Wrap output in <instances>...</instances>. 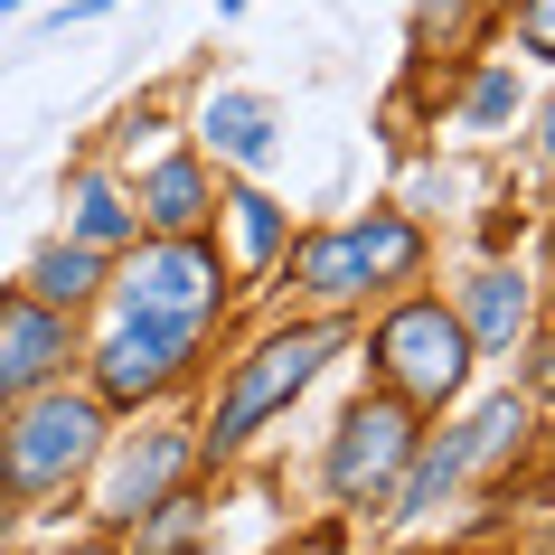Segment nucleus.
Returning <instances> with one entry per match:
<instances>
[{"mask_svg": "<svg viewBox=\"0 0 555 555\" xmlns=\"http://www.w3.org/2000/svg\"><path fill=\"white\" fill-rule=\"evenodd\" d=\"M114 442V414H104V396L94 386H38V396H20L10 405V424H0V499H66L76 480L94 470V452Z\"/></svg>", "mask_w": 555, "mask_h": 555, "instance_id": "f257e3e1", "label": "nucleus"}, {"mask_svg": "<svg viewBox=\"0 0 555 555\" xmlns=\"http://www.w3.org/2000/svg\"><path fill=\"white\" fill-rule=\"evenodd\" d=\"M330 349H339V330H330V321H301V330L255 339V349L227 367V386H217V414L198 424V462H227V452H245L273 414H293V396L321 377Z\"/></svg>", "mask_w": 555, "mask_h": 555, "instance_id": "f03ea898", "label": "nucleus"}, {"mask_svg": "<svg viewBox=\"0 0 555 555\" xmlns=\"http://www.w3.org/2000/svg\"><path fill=\"white\" fill-rule=\"evenodd\" d=\"M104 293L132 321H170V330H198L207 339V321L227 311V255L207 235H132Z\"/></svg>", "mask_w": 555, "mask_h": 555, "instance_id": "7ed1b4c3", "label": "nucleus"}, {"mask_svg": "<svg viewBox=\"0 0 555 555\" xmlns=\"http://www.w3.org/2000/svg\"><path fill=\"white\" fill-rule=\"evenodd\" d=\"M367 367H377V386H386V396H405L414 414L452 405V396L470 386V330H462V311H442L434 293H405L377 321V339H367Z\"/></svg>", "mask_w": 555, "mask_h": 555, "instance_id": "20e7f679", "label": "nucleus"}, {"mask_svg": "<svg viewBox=\"0 0 555 555\" xmlns=\"http://www.w3.org/2000/svg\"><path fill=\"white\" fill-rule=\"evenodd\" d=\"M198 367V330H170V321H132L122 311L104 339L86 349V377L104 396V414H142V405H170Z\"/></svg>", "mask_w": 555, "mask_h": 555, "instance_id": "39448f33", "label": "nucleus"}, {"mask_svg": "<svg viewBox=\"0 0 555 555\" xmlns=\"http://www.w3.org/2000/svg\"><path fill=\"white\" fill-rule=\"evenodd\" d=\"M414 405L405 396H358L349 414H339V434H330V452H321V490L339 499V508H367V499H386L396 490V470H405V452H414Z\"/></svg>", "mask_w": 555, "mask_h": 555, "instance_id": "423d86ee", "label": "nucleus"}, {"mask_svg": "<svg viewBox=\"0 0 555 555\" xmlns=\"http://www.w3.org/2000/svg\"><path fill=\"white\" fill-rule=\"evenodd\" d=\"M94 470H104L94 518H104V527H132L160 490H179V480L198 470V434H189V424H151V434H132L122 452L104 442V452H94Z\"/></svg>", "mask_w": 555, "mask_h": 555, "instance_id": "0eeeda50", "label": "nucleus"}, {"mask_svg": "<svg viewBox=\"0 0 555 555\" xmlns=\"http://www.w3.org/2000/svg\"><path fill=\"white\" fill-rule=\"evenodd\" d=\"M76 311H48L38 293H0V405H20V396H38V386H57L66 367H76Z\"/></svg>", "mask_w": 555, "mask_h": 555, "instance_id": "6e6552de", "label": "nucleus"}, {"mask_svg": "<svg viewBox=\"0 0 555 555\" xmlns=\"http://www.w3.org/2000/svg\"><path fill=\"white\" fill-rule=\"evenodd\" d=\"M142 207V235H207L217 227V179H207V151H160L132 189Z\"/></svg>", "mask_w": 555, "mask_h": 555, "instance_id": "1a4fd4ad", "label": "nucleus"}, {"mask_svg": "<svg viewBox=\"0 0 555 555\" xmlns=\"http://www.w3.org/2000/svg\"><path fill=\"white\" fill-rule=\"evenodd\" d=\"M66 235L76 245H94V255H122L132 235H142V207H132V189H122L114 170H66Z\"/></svg>", "mask_w": 555, "mask_h": 555, "instance_id": "9d476101", "label": "nucleus"}, {"mask_svg": "<svg viewBox=\"0 0 555 555\" xmlns=\"http://www.w3.org/2000/svg\"><path fill=\"white\" fill-rule=\"evenodd\" d=\"M198 151H207V160H227V170H263V160H273V104L245 94V86L207 94V104H198Z\"/></svg>", "mask_w": 555, "mask_h": 555, "instance_id": "9b49d317", "label": "nucleus"}, {"mask_svg": "<svg viewBox=\"0 0 555 555\" xmlns=\"http://www.w3.org/2000/svg\"><path fill=\"white\" fill-rule=\"evenodd\" d=\"M104 283H114V255H94V245H76V235H48V245L29 255V273H20V293H38L48 311H94Z\"/></svg>", "mask_w": 555, "mask_h": 555, "instance_id": "f8f14e48", "label": "nucleus"}, {"mask_svg": "<svg viewBox=\"0 0 555 555\" xmlns=\"http://www.w3.org/2000/svg\"><path fill=\"white\" fill-rule=\"evenodd\" d=\"M349 245H358L367 293H396V283L424 273V227H414L405 207H367V217H349Z\"/></svg>", "mask_w": 555, "mask_h": 555, "instance_id": "ddd939ff", "label": "nucleus"}, {"mask_svg": "<svg viewBox=\"0 0 555 555\" xmlns=\"http://www.w3.org/2000/svg\"><path fill=\"white\" fill-rule=\"evenodd\" d=\"M122 555H198L207 546V490L198 480H179V490H160L132 527H114Z\"/></svg>", "mask_w": 555, "mask_h": 555, "instance_id": "4468645a", "label": "nucleus"}, {"mask_svg": "<svg viewBox=\"0 0 555 555\" xmlns=\"http://www.w3.org/2000/svg\"><path fill=\"white\" fill-rule=\"evenodd\" d=\"M283 263H293V293H311V301H358V293H367L349 227H311V235H293V245H283Z\"/></svg>", "mask_w": 555, "mask_h": 555, "instance_id": "2eb2a0df", "label": "nucleus"}, {"mask_svg": "<svg viewBox=\"0 0 555 555\" xmlns=\"http://www.w3.org/2000/svg\"><path fill=\"white\" fill-rule=\"evenodd\" d=\"M462 330H470V349H518V330H527V283H518V263H480V273H470Z\"/></svg>", "mask_w": 555, "mask_h": 555, "instance_id": "dca6fc26", "label": "nucleus"}, {"mask_svg": "<svg viewBox=\"0 0 555 555\" xmlns=\"http://www.w3.org/2000/svg\"><path fill=\"white\" fill-rule=\"evenodd\" d=\"M217 217L235 227V255L255 263V273H263V263H283V245H293V227H283V207L263 198V189H227V198H217Z\"/></svg>", "mask_w": 555, "mask_h": 555, "instance_id": "f3484780", "label": "nucleus"}, {"mask_svg": "<svg viewBox=\"0 0 555 555\" xmlns=\"http://www.w3.org/2000/svg\"><path fill=\"white\" fill-rule=\"evenodd\" d=\"M508 104H518V76H508V66H490V76L462 94V122H508Z\"/></svg>", "mask_w": 555, "mask_h": 555, "instance_id": "a211bd4d", "label": "nucleus"}, {"mask_svg": "<svg viewBox=\"0 0 555 555\" xmlns=\"http://www.w3.org/2000/svg\"><path fill=\"white\" fill-rule=\"evenodd\" d=\"M518 48L527 57H555V0H518Z\"/></svg>", "mask_w": 555, "mask_h": 555, "instance_id": "6ab92c4d", "label": "nucleus"}, {"mask_svg": "<svg viewBox=\"0 0 555 555\" xmlns=\"http://www.w3.org/2000/svg\"><path fill=\"white\" fill-rule=\"evenodd\" d=\"M537 396H555V339H537V358H527V405Z\"/></svg>", "mask_w": 555, "mask_h": 555, "instance_id": "aec40b11", "label": "nucleus"}, {"mask_svg": "<svg viewBox=\"0 0 555 555\" xmlns=\"http://www.w3.org/2000/svg\"><path fill=\"white\" fill-rule=\"evenodd\" d=\"M48 555H122V537H114V527H94V537H66V546H48Z\"/></svg>", "mask_w": 555, "mask_h": 555, "instance_id": "412c9836", "label": "nucleus"}, {"mask_svg": "<svg viewBox=\"0 0 555 555\" xmlns=\"http://www.w3.org/2000/svg\"><path fill=\"white\" fill-rule=\"evenodd\" d=\"M537 151H546V179H555V104H546V122H537Z\"/></svg>", "mask_w": 555, "mask_h": 555, "instance_id": "4be33fe9", "label": "nucleus"}, {"mask_svg": "<svg viewBox=\"0 0 555 555\" xmlns=\"http://www.w3.org/2000/svg\"><path fill=\"white\" fill-rule=\"evenodd\" d=\"M20 10H38V0H0V20H20Z\"/></svg>", "mask_w": 555, "mask_h": 555, "instance_id": "5701e85b", "label": "nucleus"}]
</instances>
